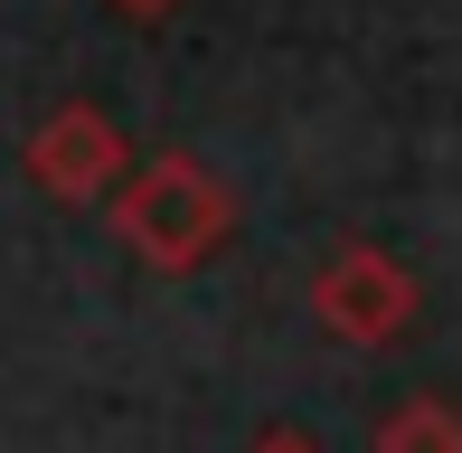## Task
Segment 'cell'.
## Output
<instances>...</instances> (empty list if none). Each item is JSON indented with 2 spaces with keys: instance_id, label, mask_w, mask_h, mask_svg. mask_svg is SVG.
<instances>
[{
  "instance_id": "obj_6",
  "label": "cell",
  "mask_w": 462,
  "mask_h": 453,
  "mask_svg": "<svg viewBox=\"0 0 462 453\" xmlns=\"http://www.w3.org/2000/svg\"><path fill=\"white\" fill-rule=\"evenodd\" d=\"M104 10H114V19H171L180 0H104Z\"/></svg>"
},
{
  "instance_id": "obj_1",
  "label": "cell",
  "mask_w": 462,
  "mask_h": 453,
  "mask_svg": "<svg viewBox=\"0 0 462 453\" xmlns=\"http://www.w3.org/2000/svg\"><path fill=\"white\" fill-rule=\"evenodd\" d=\"M114 236L133 245L152 274H199L226 236H236V190L208 171L199 152H152L114 190Z\"/></svg>"
},
{
  "instance_id": "obj_5",
  "label": "cell",
  "mask_w": 462,
  "mask_h": 453,
  "mask_svg": "<svg viewBox=\"0 0 462 453\" xmlns=\"http://www.w3.org/2000/svg\"><path fill=\"white\" fill-rule=\"evenodd\" d=\"M245 453H321V435H302V425H264Z\"/></svg>"
},
{
  "instance_id": "obj_3",
  "label": "cell",
  "mask_w": 462,
  "mask_h": 453,
  "mask_svg": "<svg viewBox=\"0 0 462 453\" xmlns=\"http://www.w3.org/2000/svg\"><path fill=\"white\" fill-rule=\"evenodd\" d=\"M29 180H38L48 199H67V208L114 199L123 180H133V142L114 133V114H104V105H57V114L29 133Z\"/></svg>"
},
{
  "instance_id": "obj_4",
  "label": "cell",
  "mask_w": 462,
  "mask_h": 453,
  "mask_svg": "<svg viewBox=\"0 0 462 453\" xmlns=\"http://www.w3.org/2000/svg\"><path fill=\"white\" fill-rule=\"evenodd\" d=\"M377 453H462V406L453 397H406L377 416Z\"/></svg>"
},
{
  "instance_id": "obj_2",
  "label": "cell",
  "mask_w": 462,
  "mask_h": 453,
  "mask_svg": "<svg viewBox=\"0 0 462 453\" xmlns=\"http://www.w3.org/2000/svg\"><path fill=\"white\" fill-rule=\"evenodd\" d=\"M415 312H425V293H415V274H406L396 245L349 236V245H330V255L311 264V321H321L340 349H387V340H406Z\"/></svg>"
}]
</instances>
